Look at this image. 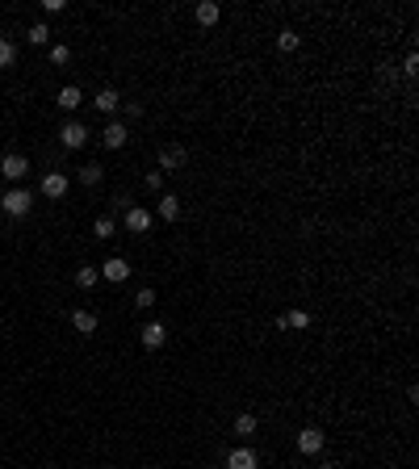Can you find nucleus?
Masks as SVG:
<instances>
[{
    "label": "nucleus",
    "mask_w": 419,
    "mask_h": 469,
    "mask_svg": "<svg viewBox=\"0 0 419 469\" xmlns=\"http://www.w3.org/2000/svg\"><path fill=\"white\" fill-rule=\"evenodd\" d=\"M151 210H143V205H126V218H122V227L130 231V235H147L151 231Z\"/></svg>",
    "instance_id": "nucleus-5"
},
{
    "label": "nucleus",
    "mask_w": 419,
    "mask_h": 469,
    "mask_svg": "<svg viewBox=\"0 0 419 469\" xmlns=\"http://www.w3.org/2000/svg\"><path fill=\"white\" fill-rule=\"evenodd\" d=\"M72 59V46H63V42H55V46H50V63H55V67H63Z\"/></svg>",
    "instance_id": "nucleus-25"
},
{
    "label": "nucleus",
    "mask_w": 419,
    "mask_h": 469,
    "mask_svg": "<svg viewBox=\"0 0 419 469\" xmlns=\"http://www.w3.org/2000/svg\"><path fill=\"white\" fill-rule=\"evenodd\" d=\"M160 218H164V222H176V218H181V197H176V193H164V197H160Z\"/></svg>",
    "instance_id": "nucleus-18"
},
{
    "label": "nucleus",
    "mask_w": 419,
    "mask_h": 469,
    "mask_svg": "<svg viewBox=\"0 0 419 469\" xmlns=\"http://www.w3.org/2000/svg\"><path fill=\"white\" fill-rule=\"evenodd\" d=\"M130 273H134V269L126 264V256H110V260L101 264V277H105V281H114V285H122Z\"/></svg>",
    "instance_id": "nucleus-8"
},
{
    "label": "nucleus",
    "mask_w": 419,
    "mask_h": 469,
    "mask_svg": "<svg viewBox=\"0 0 419 469\" xmlns=\"http://www.w3.org/2000/svg\"><path fill=\"white\" fill-rule=\"evenodd\" d=\"M114 231H118V222H114L110 214H101V218L92 222V235H96V239H114Z\"/></svg>",
    "instance_id": "nucleus-21"
},
{
    "label": "nucleus",
    "mask_w": 419,
    "mask_h": 469,
    "mask_svg": "<svg viewBox=\"0 0 419 469\" xmlns=\"http://www.w3.org/2000/svg\"><path fill=\"white\" fill-rule=\"evenodd\" d=\"M68 0H42V13H63Z\"/></svg>",
    "instance_id": "nucleus-28"
},
{
    "label": "nucleus",
    "mask_w": 419,
    "mask_h": 469,
    "mask_svg": "<svg viewBox=\"0 0 419 469\" xmlns=\"http://www.w3.org/2000/svg\"><path fill=\"white\" fill-rule=\"evenodd\" d=\"M415 72H419V55L411 50V55L402 59V76H407V80H415Z\"/></svg>",
    "instance_id": "nucleus-27"
},
{
    "label": "nucleus",
    "mask_w": 419,
    "mask_h": 469,
    "mask_svg": "<svg viewBox=\"0 0 419 469\" xmlns=\"http://www.w3.org/2000/svg\"><path fill=\"white\" fill-rule=\"evenodd\" d=\"M59 143H63L68 151H80V147L88 143V126H84V122H76V118H72V122H63V126H59Z\"/></svg>",
    "instance_id": "nucleus-4"
},
{
    "label": "nucleus",
    "mask_w": 419,
    "mask_h": 469,
    "mask_svg": "<svg viewBox=\"0 0 419 469\" xmlns=\"http://www.w3.org/2000/svg\"><path fill=\"white\" fill-rule=\"evenodd\" d=\"M55 101H59V110H63V114H76V110L84 105V92H80L76 84H68V88H59V96H55Z\"/></svg>",
    "instance_id": "nucleus-14"
},
{
    "label": "nucleus",
    "mask_w": 419,
    "mask_h": 469,
    "mask_svg": "<svg viewBox=\"0 0 419 469\" xmlns=\"http://www.w3.org/2000/svg\"><path fill=\"white\" fill-rule=\"evenodd\" d=\"M72 327H76L80 335H96V327H101L96 310H76V315H72Z\"/></svg>",
    "instance_id": "nucleus-15"
},
{
    "label": "nucleus",
    "mask_w": 419,
    "mask_h": 469,
    "mask_svg": "<svg viewBox=\"0 0 419 469\" xmlns=\"http://www.w3.org/2000/svg\"><path fill=\"white\" fill-rule=\"evenodd\" d=\"M139 340H143L147 352H160V348L168 344V327H164V323H147V327L139 331Z\"/></svg>",
    "instance_id": "nucleus-9"
},
{
    "label": "nucleus",
    "mask_w": 419,
    "mask_h": 469,
    "mask_svg": "<svg viewBox=\"0 0 419 469\" xmlns=\"http://www.w3.org/2000/svg\"><path fill=\"white\" fill-rule=\"evenodd\" d=\"M231 432H235L239 440H252V436L260 432V419H256L252 410H243V415H235V424H231Z\"/></svg>",
    "instance_id": "nucleus-13"
},
{
    "label": "nucleus",
    "mask_w": 419,
    "mask_h": 469,
    "mask_svg": "<svg viewBox=\"0 0 419 469\" xmlns=\"http://www.w3.org/2000/svg\"><path fill=\"white\" fill-rule=\"evenodd\" d=\"M378 76L390 84V80H398V67H394V63H382V72H378Z\"/></svg>",
    "instance_id": "nucleus-31"
},
{
    "label": "nucleus",
    "mask_w": 419,
    "mask_h": 469,
    "mask_svg": "<svg viewBox=\"0 0 419 469\" xmlns=\"http://www.w3.org/2000/svg\"><path fill=\"white\" fill-rule=\"evenodd\" d=\"M134 306H139V310H151V306H155V289H151V285L139 289V293H134Z\"/></svg>",
    "instance_id": "nucleus-26"
},
{
    "label": "nucleus",
    "mask_w": 419,
    "mask_h": 469,
    "mask_svg": "<svg viewBox=\"0 0 419 469\" xmlns=\"http://www.w3.org/2000/svg\"><path fill=\"white\" fill-rule=\"evenodd\" d=\"M227 469H260V457H256V448H247V444L231 448V452H227Z\"/></svg>",
    "instance_id": "nucleus-10"
},
{
    "label": "nucleus",
    "mask_w": 419,
    "mask_h": 469,
    "mask_svg": "<svg viewBox=\"0 0 419 469\" xmlns=\"http://www.w3.org/2000/svg\"><path fill=\"white\" fill-rule=\"evenodd\" d=\"M126 138H130V130H126V122H118V118L101 130V143L110 147V151H122V147H126Z\"/></svg>",
    "instance_id": "nucleus-11"
},
{
    "label": "nucleus",
    "mask_w": 419,
    "mask_h": 469,
    "mask_svg": "<svg viewBox=\"0 0 419 469\" xmlns=\"http://www.w3.org/2000/svg\"><path fill=\"white\" fill-rule=\"evenodd\" d=\"M13 63H17V46H13L9 38H0V72L13 67Z\"/></svg>",
    "instance_id": "nucleus-22"
},
{
    "label": "nucleus",
    "mask_w": 419,
    "mask_h": 469,
    "mask_svg": "<svg viewBox=\"0 0 419 469\" xmlns=\"http://www.w3.org/2000/svg\"><path fill=\"white\" fill-rule=\"evenodd\" d=\"M277 327H281V331H289V327H294V331H306V327H310V315H306V310H289V315L277 319Z\"/></svg>",
    "instance_id": "nucleus-17"
},
{
    "label": "nucleus",
    "mask_w": 419,
    "mask_h": 469,
    "mask_svg": "<svg viewBox=\"0 0 419 469\" xmlns=\"http://www.w3.org/2000/svg\"><path fill=\"white\" fill-rule=\"evenodd\" d=\"M96 281H101V269H88V264L76 269V285H80V289H92Z\"/></svg>",
    "instance_id": "nucleus-23"
},
{
    "label": "nucleus",
    "mask_w": 419,
    "mask_h": 469,
    "mask_svg": "<svg viewBox=\"0 0 419 469\" xmlns=\"http://www.w3.org/2000/svg\"><path fill=\"white\" fill-rule=\"evenodd\" d=\"M25 38H30L34 46H46V42H50V30H46L42 21H38V25H30V30H25Z\"/></svg>",
    "instance_id": "nucleus-24"
},
{
    "label": "nucleus",
    "mask_w": 419,
    "mask_h": 469,
    "mask_svg": "<svg viewBox=\"0 0 419 469\" xmlns=\"http://www.w3.org/2000/svg\"><path fill=\"white\" fill-rule=\"evenodd\" d=\"M147 189H164V172H160V168L147 172Z\"/></svg>",
    "instance_id": "nucleus-29"
},
{
    "label": "nucleus",
    "mask_w": 419,
    "mask_h": 469,
    "mask_svg": "<svg viewBox=\"0 0 419 469\" xmlns=\"http://www.w3.org/2000/svg\"><path fill=\"white\" fill-rule=\"evenodd\" d=\"M0 176H5L9 185H21V180L30 176V160H25L21 151H9L5 160H0Z\"/></svg>",
    "instance_id": "nucleus-3"
},
{
    "label": "nucleus",
    "mask_w": 419,
    "mask_h": 469,
    "mask_svg": "<svg viewBox=\"0 0 419 469\" xmlns=\"http://www.w3.org/2000/svg\"><path fill=\"white\" fill-rule=\"evenodd\" d=\"M122 110H126V118H143V105H139V101H122Z\"/></svg>",
    "instance_id": "nucleus-30"
},
{
    "label": "nucleus",
    "mask_w": 419,
    "mask_h": 469,
    "mask_svg": "<svg viewBox=\"0 0 419 469\" xmlns=\"http://www.w3.org/2000/svg\"><path fill=\"white\" fill-rule=\"evenodd\" d=\"M185 164H189V151H185L181 143H172V147L160 151V172H164V176H168V172H181Z\"/></svg>",
    "instance_id": "nucleus-6"
},
{
    "label": "nucleus",
    "mask_w": 419,
    "mask_h": 469,
    "mask_svg": "<svg viewBox=\"0 0 419 469\" xmlns=\"http://www.w3.org/2000/svg\"><path fill=\"white\" fill-rule=\"evenodd\" d=\"M68 189H72V180H68L63 172H46V176H42V197H50V201H63Z\"/></svg>",
    "instance_id": "nucleus-7"
},
{
    "label": "nucleus",
    "mask_w": 419,
    "mask_h": 469,
    "mask_svg": "<svg viewBox=\"0 0 419 469\" xmlns=\"http://www.w3.org/2000/svg\"><path fill=\"white\" fill-rule=\"evenodd\" d=\"M294 444H298L302 457H319V452L327 448V432H323V428H302V432L294 436Z\"/></svg>",
    "instance_id": "nucleus-2"
},
{
    "label": "nucleus",
    "mask_w": 419,
    "mask_h": 469,
    "mask_svg": "<svg viewBox=\"0 0 419 469\" xmlns=\"http://www.w3.org/2000/svg\"><path fill=\"white\" fill-rule=\"evenodd\" d=\"M101 176H105V168H101V164H84V168L76 172V180H80V185H88V189H92V185H101Z\"/></svg>",
    "instance_id": "nucleus-19"
},
{
    "label": "nucleus",
    "mask_w": 419,
    "mask_h": 469,
    "mask_svg": "<svg viewBox=\"0 0 419 469\" xmlns=\"http://www.w3.org/2000/svg\"><path fill=\"white\" fill-rule=\"evenodd\" d=\"M92 105H96V114H110V118H114V114L122 110V96H118L114 88H101V92L92 96Z\"/></svg>",
    "instance_id": "nucleus-12"
},
{
    "label": "nucleus",
    "mask_w": 419,
    "mask_h": 469,
    "mask_svg": "<svg viewBox=\"0 0 419 469\" xmlns=\"http://www.w3.org/2000/svg\"><path fill=\"white\" fill-rule=\"evenodd\" d=\"M0 210H5L9 218H25V214L34 210V193H30V189H21V185H13L5 197H0Z\"/></svg>",
    "instance_id": "nucleus-1"
},
{
    "label": "nucleus",
    "mask_w": 419,
    "mask_h": 469,
    "mask_svg": "<svg viewBox=\"0 0 419 469\" xmlns=\"http://www.w3.org/2000/svg\"><path fill=\"white\" fill-rule=\"evenodd\" d=\"M302 46V34L298 30H281L277 34V50H285V55H289V50H298Z\"/></svg>",
    "instance_id": "nucleus-20"
},
{
    "label": "nucleus",
    "mask_w": 419,
    "mask_h": 469,
    "mask_svg": "<svg viewBox=\"0 0 419 469\" xmlns=\"http://www.w3.org/2000/svg\"><path fill=\"white\" fill-rule=\"evenodd\" d=\"M319 469H340V465H331V461H327V465H319Z\"/></svg>",
    "instance_id": "nucleus-32"
},
{
    "label": "nucleus",
    "mask_w": 419,
    "mask_h": 469,
    "mask_svg": "<svg viewBox=\"0 0 419 469\" xmlns=\"http://www.w3.org/2000/svg\"><path fill=\"white\" fill-rule=\"evenodd\" d=\"M218 17H223V9L214 5V0H201V5L193 9V21H197V25H214Z\"/></svg>",
    "instance_id": "nucleus-16"
}]
</instances>
